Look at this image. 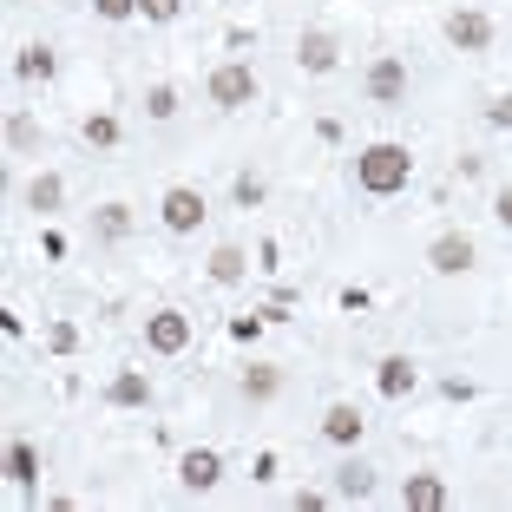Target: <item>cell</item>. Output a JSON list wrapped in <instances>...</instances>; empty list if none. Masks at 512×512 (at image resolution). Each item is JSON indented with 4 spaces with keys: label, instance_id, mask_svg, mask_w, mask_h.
I'll return each mask as SVG.
<instances>
[{
    "label": "cell",
    "instance_id": "obj_20",
    "mask_svg": "<svg viewBox=\"0 0 512 512\" xmlns=\"http://www.w3.org/2000/svg\"><path fill=\"white\" fill-rule=\"evenodd\" d=\"M92 230L106 243H125L132 237V204H99V211H92Z\"/></svg>",
    "mask_w": 512,
    "mask_h": 512
},
{
    "label": "cell",
    "instance_id": "obj_27",
    "mask_svg": "<svg viewBox=\"0 0 512 512\" xmlns=\"http://www.w3.org/2000/svg\"><path fill=\"white\" fill-rule=\"evenodd\" d=\"M46 342L60 348V355H73V348H79V329H73V322H53V329H46Z\"/></svg>",
    "mask_w": 512,
    "mask_h": 512
},
{
    "label": "cell",
    "instance_id": "obj_2",
    "mask_svg": "<svg viewBox=\"0 0 512 512\" xmlns=\"http://www.w3.org/2000/svg\"><path fill=\"white\" fill-rule=\"evenodd\" d=\"M204 92H211V106H224V112L256 106V73H250V60H224V66H211Z\"/></svg>",
    "mask_w": 512,
    "mask_h": 512
},
{
    "label": "cell",
    "instance_id": "obj_16",
    "mask_svg": "<svg viewBox=\"0 0 512 512\" xmlns=\"http://www.w3.org/2000/svg\"><path fill=\"white\" fill-rule=\"evenodd\" d=\"M375 493V467L368 460H342L335 467V499H368Z\"/></svg>",
    "mask_w": 512,
    "mask_h": 512
},
{
    "label": "cell",
    "instance_id": "obj_23",
    "mask_svg": "<svg viewBox=\"0 0 512 512\" xmlns=\"http://www.w3.org/2000/svg\"><path fill=\"white\" fill-rule=\"evenodd\" d=\"M33 138H40V125H33L27 112H7V145H14V151H27Z\"/></svg>",
    "mask_w": 512,
    "mask_h": 512
},
{
    "label": "cell",
    "instance_id": "obj_18",
    "mask_svg": "<svg viewBox=\"0 0 512 512\" xmlns=\"http://www.w3.org/2000/svg\"><path fill=\"white\" fill-rule=\"evenodd\" d=\"M60 204H66V184H60V171H40V178H33L27 184V211H60Z\"/></svg>",
    "mask_w": 512,
    "mask_h": 512
},
{
    "label": "cell",
    "instance_id": "obj_25",
    "mask_svg": "<svg viewBox=\"0 0 512 512\" xmlns=\"http://www.w3.org/2000/svg\"><path fill=\"white\" fill-rule=\"evenodd\" d=\"M230 191H237V204H243V211H256V204H263V178H250V171H243V178L230 184Z\"/></svg>",
    "mask_w": 512,
    "mask_h": 512
},
{
    "label": "cell",
    "instance_id": "obj_11",
    "mask_svg": "<svg viewBox=\"0 0 512 512\" xmlns=\"http://www.w3.org/2000/svg\"><path fill=\"white\" fill-rule=\"evenodd\" d=\"M296 66H302V73H335V66H342V53H335V40L322 27H309L296 40Z\"/></svg>",
    "mask_w": 512,
    "mask_h": 512
},
{
    "label": "cell",
    "instance_id": "obj_17",
    "mask_svg": "<svg viewBox=\"0 0 512 512\" xmlns=\"http://www.w3.org/2000/svg\"><path fill=\"white\" fill-rule=\"evenodd\" d=\"M14 73H20V79H40V86H46V79L60 73V53H53V46H20Z\"/></svg>",
    "mask_w": 512,
    "mask_h": 512
},
{
    "label": "cell",
    "instance_id": "obj_7",
    "mask_svg": "<svg viewBox=\"0 0 512 512\" xmlns=\"http://www.w3.org/2000/svg\"><path fill=\"white\" fill-rule=\"evenodd\" d=\"M368 99H375V106H401L407 99V60L401 53H381V60L368 66Z\"/></svg>",
    "mask_w": 512,
    "mask_h": 512
},
{
    "label": "cell",
    "instance_id": "obj_14",
    "mask_svg": "<svg viewBox=\"0 0 512 512\" xmlns=\"http://www.w3.org/2000/svg\"><path fill=\"white\" fill-rule=\"evenodd\" d=\"M237 388H243V401H276V394H283V368L276 362H250Z\"/></svg>",
    "mask_w": 512,
    "mask_h": 512
},
{
    "label": "cell",
    "instance_id": "obj_6",
    "mask_svg": "<svg viewBox=\"0 0 512 512\" xmlns=\"http://www.w3.org/2000/svg\"><path fill=\"white\" fill-rule=\"evenodd\" d=\"M145 348L151 355H184V348H191V316H184V309L145 316Z\"/></svg>",
    "mask_w": 512,
    "mask_h": 512
},
{
    "label": "cell",
    "instance_id": "obj_26",
    "mask_svg": "<svg viewBox=\"0 0 512 512\" xmlns=\"http://www.w3.org/2000/svg\"><path fill=\"white\" fill-rule=\"evenodd\" d=\"M92 14H99V20H132L138 0H92Z\"/></svg>",
    "mask_w": 512,
    "mask_h": 512
},
{
    "label": "cell",
    "instance_id": "obj_24",
    "mask_svg": "<svg viewBox=\"0 0 512 512\" xmlns=\"http://www.w3.org/2000/svg\"><path fill=\"white\" fill-rule=\"evenodd\" d=\"M138 14H145L151 27H171V20L184 14V0H138Z\"/></svg>",
    "mask_w": 512,
    "mask_h": 512
},
{
    "label": "cell",
    "instance_id": "obj_21",
    "mask_svg": "<svg viewBox=\"0 0 512 512\" xmlns=\"http://www.w3.org/2000/svg\"><path fill=\"white\" fill-rule=\"evenodd\" d=\"M79 132H86V145H99V151L119 145V119H112V112H86V125H79Z\"/></svg>",
    "mask_w": 512,
    "mask_h": 512
},
{
    "label": "cell",
    "instance_id": "obj_3",
    "mask_svg": "<svg viewBox=\"0 0 512 512\" xmlns=\"http://www.w3.org/2000/svg\"><path fill=\"white\" fill-rule=\"evenodd\" d=\"M204 217H211V204H204V191H197V184H171V191L158 197V224H165L171 237H191Z\"/></svg>",
    "mask_w": 512,
    "mask_h": 512
},
{
    "label": "cell",
    "instance_id": "obj_15",
    "mask_svg": "<svg viewBox=\"0 0 512 512\" xmlns=\"http://www.w3.org/2000/svg\"><path fill=\"white\" fill-rule=\"evenodd\" d=\"M250 270H256V263H250V256L237 250V243H217V250H211V283L237 289V283H243V276H250Z\"/></svg>",
    "mask_w": 512,
    "mask_h": 512
},
{
    "label": "cell",
    "instance_id": "obj_10",
    "mask_svg": "<svg viewBox=\"0 0 512 512\" xmlns=\"http://www.w3.org/2000/svg\"><path fill=\"white\" fill-rule=\"evenodd\" d=\"M362 407L355 401H335L329 414H322V440H329V447H355V440H362Z\"/></svg>",
    "mask_w": 512,
    "mask_h": 512
},
{
    "label": "cell",
    "instance_id": "obj_8",
    "mask_svg": "<svg viewBox=\"0 0 512 512\" xmlns=\"http://www.w3.org/2000/svg\"><path fill=\"white\" fill-rule=\"evenodd\" d=\"M217 480H224V453H217V447H191L178 460V486H184V493H211Z\"/></svg>",
    "mask_w": 512,
    "mask_h": 512
},
{
    "label": "cell",
    "instance_id": "obj_29",
    "mask_svg": "<svg viewBox=\"0 0 512 512\" xmlns=\"http://www.w3.org/2000/svg\"><path fill=\"white\" fill-rule=\"evenodd\" d=\"M493 217H499V230H512V184L493 197Z\"/></svg>",
    "mask_w": 512,
    "mask_h": 512
},
{
    "label": "cell",
    "instance_id": "obj_9",
    "mask_svg": "<svg viewBox=\"0 0 512 512\" xmlns=\"http://www.w3.org/2000/svg\"><path fill=\"white\" fill-rule=\"evenodd\" d=\"M375 388H381V401H407V394L421 388V368L407 362V355H388V362H375Z\"/></svg>",
    "mask_w": 512,
    "mask_h": 512
},
{
    "label": "cell",
    "instance_id": "obj_13",
    "mask_svg": "<svg viewBox=\"0 0 512 512\" xmlns=\"http://www.w3.org/2000/svg\"><path fill=\"white\" fill-rule=\"evenodd\" d=\"M106 401L112 407H151V375L145 368H119V375L106 381Z\"/></svg>",
    "mask_w": 512,
    "mask_h": 512
},
{
    "label": "cell",
    "instance_id": "obj_28",
    "mask_svg": "<svg viewBox=\"0 0 512 512\" xmlns=\"http://www.w3.org/2000/svg\"><path fill=\"white\" fill-rule=\"evenodd\" d=\"M486 125H493V132H506V125H512V92H506V99H493V106H486Z\"/></svg>",
    "mask_w": 512,
    "mask_h": 512
},
{
    "label": "cell",
    "instance_id": "obj_22",
    "mask_svg": "<svg viewBox=\"0 0 512 512\" xmlns=\"http://www.w3.org/2000/svg\"><path fill=\"white\" fill-rule=\"evenodd\" d=\"M145 112H151L158 125H165V119H178V92H171V86H151V92H145Z\"/></svg>",
    "mask_w": 512,
    "mask_h": 512
},
{
    "label": "cell",
    "instance_id": "obj_12",
    "mask_svg": "<svg viewBox=\"0 0 512 512\" xmlns=\"http://www.w3.org/2000/svg\"><path fill=\"white\" fill-rule=\"evenodd\" d=\"M447 480H440V473H414V480H407L401 486V506L407 512H440V506H447Z\"/></svg>",
    "mask_w": 512,
    "mask_h": 512
},
{
    "label": "cell",
    "instance_id": "obj_4",
    "mask_svg": "<svg viewBox=\"0 0 512 512\" xmlns=\"http://www.w3.org/2000/svg\"><path fill=\"white\" fill-rule=\"evenodd\" d=\"M473 263H480V250H473L467 230H440V237L427 243V270L434 276H467Z\"/></svg>",
    "mask_w": 512,
    "mask_h": 512
},
{
    "label": "cell",
    "instance_id": "obj_19",
    "mask_svg": "<svg viewBox=\"0 0 512 512\" xmlns=\"http://www.w3.org/2000/svg\"><path fill=\"white\" fill-rule=\"evenodd\" d=\"M7 480L14 486L40 480V453H33V440H7Z\"/></svg>",
    "mask_w": 512,
    "mask_h": 512
},
{
    "label": "cell",
    "instance_id": "obj_1",
    "mask_svg": "<svg viewBox=\"0 0 512 512\" xmlns=\"http://www.w3.org/2000/svg\"><path fill=\"white\" fill-rule=\"evenodd\" d=\"M407 178H414V151H407V145H394V138H375V145H362V158H355V184H362L368 197L407 191Z\"/></svg>",
    "mask_w": 512,
    "mask_h": 512
},
{
    "label": "cell",
    "instance_id": "obj_30",
    "mask_svg": "<svg viewBox=\"0 0 512 512\" xmlns=\"http://www.w3.org/2000/svg\"><path fill=\"white\" fill-rule=\"evenodd\" d=\"M289 506H296V512H322V506H329V493H296Z\"/></svg>",
    "mask_w": 512,
    "mask_h": 512
},
{
    "label": "cell",
    "instance_id": "obj_5",
    "mask_svg": "<svg viewBox=\"0 0 512 512\" xmlns=\"http://www.w3.org/2000/svg\"><path fill=\"white\" fill-rule=\"evenodd\" d=\"M440 33H447L453 53H486V46H493V20H486L480 7H453Z\"/></svg>",
    "mask_w": 512,
    "mask_h": 512
}]
</instances>
